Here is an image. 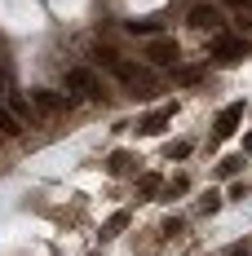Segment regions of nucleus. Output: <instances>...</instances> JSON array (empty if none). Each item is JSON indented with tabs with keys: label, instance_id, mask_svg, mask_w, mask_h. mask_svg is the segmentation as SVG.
Masks as SVG:
<instances>
[{
	"label": "nucleus",
	"instance_id": "39448f33",
	"mask_svg": "<svg viewBox=\"0 0 252 256\" xmlns=\"http://www.w3.org/2000/svg\"><path fill=\"white\" fill-rule=\"evenodd\" d=\"M186 22L195 26V31H217V26H221V14H217L212 4H195V9L186 14Z\"/></svg>",
	"mask_w": 252,
	"mask_h": 256
},
{
	"label": "nucleus",
	"instance_id": "2eb2a0df",
	"mask_svg": "<svg viewBox=\"0 0 252 256\" xmlns=\"http://www.w3.org/2000/svg\"><path fill=\"white\" fill-rule=\"evenodd\" d=\"M186 154H190V142H173L168 146V159H186Z\"/></svg>",
	"mask_w": 252,
	"mask_h": 256
},
{
	"label": "nucleus",
	"instance_id": "ddd939ff",
	"mask_svg": "<svg viewBox=\"0 0 252 256\" xmlns=\"http://www.w3.org/2000/svg\"><path fill=\"white\" fill-rule=\"evenodd\" d=\"M199 208H203V212H217V208H221V194H217V190H208V194L199 199Z\"/></svg>",
	"mask_w": 252,
	"mask_h": 256
},
{
	"label": "nucleus",
	"instance_id": "f257e3e1",
	"mask_svg": "<svg viewBox=\"0 0 252 256\" xmlns=\"http://www.w3.org/2000/svg\"><path fill=\"white\" fill-rule=\"evenodd\" d=\"M111 76L120 80L124 88H155V71L151 66H137V62H124V58H115Z\"/></svg>",
	"mask_w": 252,
	"mask_h": 256
},
{
	"label": "nucleus",
	"instance_id": "6ab92c4d",
	"mask_svg": "<svg viewBox=\"0 0 252 256\" xmlns=\"http://www.w3.org/2000/svg\"><path fill=\"white\" fill-rule=\"evenodd\" d=\"M230 9H252V0H226Z\"/></svg>",
	"mask_w": 252,
	"mask_h": 256
},
{
	"label": "nucleus",
	"instance_id": "7ed1b4c3",
	"mask_svg": "<svg viewBox=\"0 0 252 256\" xmlns=\"http://www.w3.org/2000/svg\"><path fill=\"white\" fill-rule=\"evenodd\" d=\"M212 58H217V62H239V58H248V40H239V36H217V40H212Z\"/></svg>",
	"mask_w": 252,
	"mask_h": 256
},
{
	"label": "nucleus",
	"instance_id": "4468645a",
	"mask_svg": "<svg viewBox=\"0 0 252 256\" xmlns=\"http://www.w3.org/2000/svg\"><path fill=\"white\" fill-rule=\"evenodd\" d=\"M128 31H133V36H159L155 22H128Z\"/></svg>",
	"mask_w": 252,
	"mask_h": 256
},
{
	"label": "nucleus",
	"instance_id": "20e7f679",
	"mask_svg": "<svg viewBox=\"0 0 252 256\" xmlns=\"http://www.w3.org/2000/svg\"><path fill=\"white\" fill-rule=\"evenodd\" d=\"M67 88H76L80 98H102V84L93 71H84V66H71L67 71Z\"/></svg>",
	"mask_w": 252,
	"mask_h": 256
},
{
	"label": "nucleus",
	"instance_id": "1a4fd4ad",
	"mask_svg": "<svg viewBox=\"0 0 252 256\" xmlns=\"http://www.w3.org/2000/svg\"><path fill=\"white\" fill-rule=\"evenodd\" d=\"M128 221H133V212H124V208H120V212H111V216H106V226H102V238H115V234H124V230H128Z\"/></svg>",
	"mask_w": 252,
	"mask_h": 256
},
{
	"label": "nucleus",
	"instance_id": "6e6552de",
	"mask_svg": "<svg viewBox=\"0 0 252 256\" xmlns=\"http://www.w3.org/2000/svg\"><path fill=\"white\" fill-rule=\"evenodd\" d=\"M243 110H248V106H243V102H230L226 110L217 115V137H230V132L239 128V120H243Z\"/></svg>",
	"mask_w": 252,
	"mask_h": 256
},
{
	"label": "nucleus",
	"instance_id": "dca6fc26",
	"mask_svg": "<svg viewBox=\"0 0 252 256\" xmlns=\"http://www.w3.org/2000/svg\"><path fill=\"white\" fill-rule=\"evenodd\" d=\"M239 164H243V159H239V154H230V159H221V172L234 177V172H239Z\"/></svg>",
	"mask_w": 252,
	"mask_h": 256
},
{
	"label": "nucleus",
	"instance_id": "f3484780",
	"mask_svg": "<svg viewBox=\"0 0 252 256\" xmlns=\"http://www.w3.org/2000/svg\"><path fill=\"white\" fill-rule=\"evenodd\" d=\"M186 186H190L186 177H173V181H168V199H173V194H186Z\"/></svg>",
	"mask_w": 252,
	"mask_h": 256
},
{
	"label": "nucleus",
	"instance_id": "f8f14e48",
	"mask_svg": "<svg viewBox=\"0 0 252 256\" xmlns=\"http://www.w3.org/2000/svg\"><path fill=\"white\" fill-rule=\"evenodd\" d=\"M159 190H164V181L155 177V172H146V177H142V194H159Z\"/></svg>",
	"mask_w": 252,
	"mask_h": 256
},
{
	"label": "nucleus",
	"instance_id": "f03ea898",
	"mask_svg": "<svg viewBox=\"0 0 252 256\" xmlns=\"http://www.w3.org/2000/svg\"><path fill=\"white\" fill-rule=\"evenodd\" d=\"M146 58H151L155 66H177L181 49H177V40H168V36H155L151 44H146Z\"/></svg>",
	"mask_w": 252,
	"mask_h": 256
},
{
	"label": "nucleus",
	"instance_id": "a211bd4d",
	"mask_svg": "<svg viewBox=\"0 0 252 256\" xmlns=\"http://www.w3.org/2000/svg\"><path fill=\"white\" fill-rule=\"evenodd\" d=\"M181 226H186V221H181V216H168V221H164V234H168V238H173V234H181Z\"/></svg>",
	"mask_w": 252,
	"mask_h": 256
},
{
	"label": "nucleus",
	"instance_id": "aec40b11",
	"mask_svg": "<svg viewBox=\"0 0 252 256\" xmlns=\"http://www.w3.org/2000/svg\"><path fill=\"white\" fill-rule=\"evenodd\" d=\"M234 256H252V252H248V248H234Z\"/></svg>",
	"mask_w": 252,
	"mask_h": 256
},
{
	"label": "nucleus",
	"instance_id": "423d86ee",
	"mask_svg": "<svg viewBox=\"0 0 252 256\" xmlns=\"http://www.w3.org/2000/svg\"><path fill=\"white\" fill-rule=\"evenodd\" d=\"M168 124H173V106H159V110H151V115H142L137 132H146V137H159Z\"/></svg>",
	"mask_w": 252,
	"mask_h": 256
},
{
	"label": "nucleus",
	"instance_id": "9d476101",
	"mask_svg": "<svg viewBox=\"0 0 252 256\" xmlns=\"http://www.w3.org/2000/svg\"><path fill=\"white\" fill-rule=\"evenodd\" d=\"M18 132H23V120L9 106H0V137H18Z\"/></svg>",
	"mask_w": 252,
	"mask_h": 256
},
{
	"label": "nucleus",
	"instance_id": "9b49d317",
	"mask_svg": "<svg viewBox=\"0 0 252 256\" xmlns=\"http://www.w3.org/2000/svg\"><path fill=\"white\" fill-rule=\"evenodd\" d=\"M128 168H133V154L128 150H115L111 159H106V172H111V177H124Z\"/></svg>",
	"mask_w": 252,
	"mask_h": 256
},
{
	"label": "nucleus",
	"instance_id": "0eeeda50",
	"mask_svg": "<svg viewBox=\"0 0 252 256\" xmlns=\"http://www.w3.org/2000/svg\"><path fill=\"white\" fill-rule=\"evenodd\" d=\"M31 102L40 106L45 115H58V110H67V106H71L62 93H53V88H36V93H31Z\"/></svg>",
	"mask_w": 252,
	"mask_h": 256
}]
</instances>
